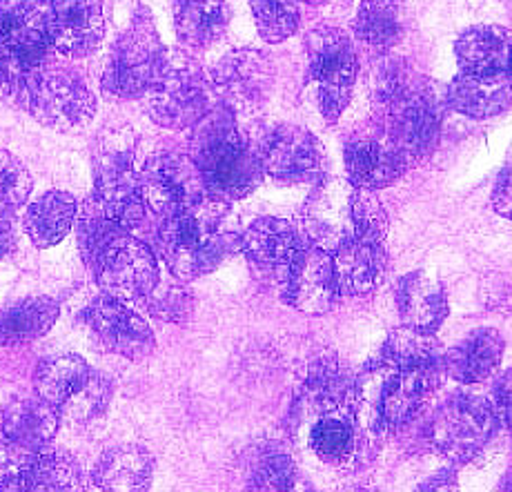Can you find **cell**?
<instances>
[{
	"mask_svg": "<svg viewBox=\"0 0 512 492\" xmlns=\"http://www.w3.org/2000/svg\"><path fill=\"white\" fill-rule=\"evenodd\" d=\"M43 125L56 132H76L92 121L96 103L87 85L72 72H45L27 101Z\"/></svg>",
	"mask_w": 512,
	"mask_h": 492,
	"instance_id": "14",
	"label": "cell"
},
{
	"mask_svg": "<svg viewBox=\"0 0 512 492\" xmlns=\"http://www.w3.org/2000/svg\"><path fill=\"white\" fill-rule=\"evenodd\" d=\"M256 152H259L263 174L285 185L310 183L321 172V145L299 125L274 127L265 134Z\"/></svg>",
	"mask_w": 512,
	"mask_h": 492,
	"instance_id": "15",
	"label": "cell"
},
{
	"mask_svg": "<svg viewBox=\"0 0 512 492\" xmlns=\"http://www.w3.org/2000/svg\"><path fill=\"white\" fill-rule=\"evenodd\" d=\"M408 32V9L403 0H361L354 34L372 52L386 54Z\"/></svg>",
	"mask_w": 512,
	"mask_h": 492,
	"instance_id": "27",
	"label": "cell"
},
{
	"mask_svg": "<svg viewBox=\"0 0 512 492\" xmlns=\"http://www.w3.org/2000/svg\"><path fill=\"white\" fill-rule=\"evenodd\" d=\"M274 65L259 49H234L216 63L212 90L219 92L232 112H252L270 98Z\"/></svg>",
	"mask_w": 512,
	"mask_h": 492,
	"instance_id": "13",
	"label": "cell"
},
{
	"mask_svg": "<svg viewBox=\"0 0 512 492\" xmlns=\"http://www.w3.org/2000/svg\"><path fill=\"white\" fill-rule=\"evenodd\" d=\"M147 312L154 314L156 319L170 321V323H183L190 319L194 310V297L187 292L181 283L174 281H161L156 283V288L147 294L141 301Z\"/></svg>",
	"mask_w": 512,
	"mask_h": 492,
	"instance_id": "42",
	"label": "cell"
},
{
	"mask_svg": "<svg viewBox=\"0 0 512 492\" xmlns=\"http://www.w3.org/2000/svg\"><path fill=\"white\" fill-rule=\"evenodd\" d=\"M110 395H112L110 381H107L103 375H94L92 372L85 386L78 390L70 401L63 403L61 410L72 421H90L105 410L107 401H110Z\"/></svg>",
	"mask_w": 512,
	"mask_h": 492,
	"instance_id": "44",
	"label": "cell"
},
{
	"mask_svg": "<svg viewBox=\"0 0 512 492\" xmlns=\"http://www.w3.org/2000/svg\"><path fill=\"white\" fill-rule=\"evenodd\" d=\"M85 323L90 326L96 343H101V348L112 354L139 361L154 350V332L147 321L127 308L123 301L107 294L87 308Z\"/></svg>",
	"mask_w": 512,
	"mask_h": 492,
	"instance_id": "18",
	"label": "cell"
},
{
	"mask_svg": "<svg viewBox=\"0 0 512 492\" xmlns=\"http://www.w3.org/2000/svg\"><path fill=\"white\" fill-rule=\"evenodd\" d=\"M305 248L301 232L290 221L263 216L241 236V250L248 257L254 274L263 281L283 283Z\"/></svg>",
	"mask_w": 512,
	"mask_h": 492,
	"instance_id": "17",
	"label": "cell"
},
{
	"mask_svg": "<svg viewBox=\"0 0 512 492\" xmlns=\"http://www.w3.org/2000/svg\"><path fill=\"white\" fill-rule=\"evenodd\" d=\"M421 85V78L401 56H383L372 72V105L386 121Z\"/></svg>",
	"mask_w": 512,
	"mask_h": 492,
	"instance_id": "35",
	"label": "cell"
},
{
	"mask_svg": "<svg viewBox=\"0 0 512 492\" xmlns=\"http://www.w3.org/2000/svg\"><path fill=\"white\" fill-rule=\"evenodd\" d=\"M297 479V468L288 452L281 448H263L250 468V488L254 490H290Z\"/></svg>",
	"mask_w": 512,
	"mask_h": 492,
	"instance_id": "41",
	"label": "cell"
},
{
	"mask_svg": "<svg viewBox=\"0 0 512 492\" xmlns=\"http://www.w3.org/2000/svg\"><path fill=\"white\" fill-rule=\"evenodd\" d=\"M504 357V339L495 330H475L443 359V370L459 383H479L492 377Z\"/></svg>",
	"mask_w": 512,
	"mask_h": 492,
	"instance_id": "26",
	"label": "cell"
},
{
	"mask_svg": "<svg viewBox=\"0 0 512 492\" xmlns=\"http://www.w3.org/2000/svg\"><path fill=\"white\" fill-rule=\"evenodd\" d=\"M283 297L292 308L305 314H326L339 299L332 254L317 245H305L283 281Z\"/></svg>",
	"mask_w": 512,
	"mask_h": 492,
	"instance_id": "20",
	"label": "cell"
},
{
	"mask_svg": "<svg viewBox=\"0 0 512 492\" xmlns=\"http://www.w3.org/2000/svg\"><path fill=\"white\" fill-rule=\"evenodd\" d=\"M14 248V225L9 221V214H0V259Z\"/></svg>",
	"mask_w": 512,
	"mask_h": 492,
	"instance_id": "48",
	"label": "cell"
},
{
	"mask_svg": "<svg viewBox=\"0 0 512 492\" xmlns=\"http://www.w3.org/2000/svg\"><path fill=\"white\" fill-rule=\"evenodd\" d=\"M139 185L145 208L163 219L190 208L208 194L192 156L176 152L150 156L139 174Z\"/></svg>",
	"mask_w": 512,
	"mask_h": 492,
	"instance_id": "11",
	"label": "cell"
},
{
	"mask_svg": "<svg viewBox=\"0 0 512 492\" xmlns=\"http://www.w3.org/2000/svg\"><path fill=\"white\" fill-rule=\"evenodd\" d=\"M506 72L512 78V47H510V56H508V65H506Z\"/></svg>",
	"mask_w": 512,
	"mask_h": 492,
	"instance_id": "49",
	"label": "cell"
},
{
	"mask_svg": "<svg viewBox=\"0 0 512 492\" xmlns=\"http://www.w3.org/2000/svg\"><path fill=\"white\" fill-rule=\"evenodd\" d=\"M165 49L154 25L139 18L118 38L103 74V90L114 98H134L145 94L159 70Z\"/></svg>",
	"mask_w": 512,
	"mask_h": 492,
	"instance_id": "10",
	"label": "cell"
},
{
	"mask_svg": "<svg viewBox=\"0 0 512 492\" xmlns=\"http://www.w3.org/2000/svg\"><path fill=\"white\" fill-rule=\"evenodd\" d=\"M52 47V9L45 0L0 9V98L27 105Z\"/></svg>",
	"mask_w": 512,
	"mask_h": 492,
	"instance_id": "4",
	"label": "cell"
},
{
	"mask_svg": "<svg viewBox=\"0 0 512 492\" xmlns=\"http://www.w3.org/2000/svg\"><path fill=\"white\" fill-rule=\"evenodd\" d=\"M499 426L497 406L475 395H455L430 419L428 437L443 457L470 461L486 448Z\"/></svg>",
	"mask_w": 512,
	"mask_h": 492,
	"instance_id": "8",
	"label": "cell"
},
{
	"mask_svg": "<svg viewBox=\"0 0 512 492\" xmlns=\"http://www.w3.org/2000/svg\"><path fill=\"white\" fill-rule=\"evenodd\" d=\"M98 288L118 301H143L159 283V263L145 243L118 232L90 268Z\"/></svg>",
	"mask_w": 512,
	"mask_h": 492,
	"instance_id": "9",
	"label": "cell"
},
{
	"mask_svg": "<svg viewBox=\"0 0 512 492\" xmlns=\"http://www.w3.org/2000/svg\"><path fill=\"white\" fill-rule=\"evenodd\" d=\"M397 308L403 326L435 334L448 317L446 290L428 272L417 270L399 281Z\"/></svg>",
	"mask_w": 512,
	"mask_h": 492,
	"instance_id": "23",
	"label": "cell"
},
{
	"mask_svg": "<svg viewBox=\"0 0 512 492\" xmlns=\"http://www.w3.org/2000/svg\"><path fill=\"white\" fill-rule=\"evenodd\" d=\"M299 0H252V16L263 41L283 43L299 27Z\"/></svg>",
	"mask_w": 512,
	"mask_h": 492,
	"instance_id": "40",
	"label": "cell"
},
{
	"mask_svg": "<svg viewBox=\"0 0 512 492\" xmlns=\"http://www.w3.org/2000/svg\"><path fill=\"white\" fill-rule=\"evenodd\" d=\"M406 159L383 127H368L354 134L346 145L348 181L363 190H381L401 179L406 172Z\"/></svg>",
	"mask_w": 512,
	"mask_h": 492,
	"instance_id": "19",
	"label": "cell"
},
{
	"mask_svg": "<svg viewBox=\"0 0 512 492\" xmlns=\"http://www.w3.org/2000/svg\"><path fill=\"white\" fill-rule=\"evenodd\" d=\"M230 12L225 0H179L174 12L176 34L194 49L210 47L228 27Z\"/></svg>",
	"mask_w": 512,
	"mask_h": 492,
	"instance_id": "32",
	"label": "cell"
},
{
	"mask_svg": "<svg viewBox=\"0 0 512 492\" xmlns=\"http://www.w3.org/2000/svg\"><path fill=\"white\" fill-rule=\"evenodd\" d=\"M76 223V201L67 192H47L29 205L25 230L38 248H52L61 243Z\"/></svg>",
	"mask_w": 512,
	"mask_h": 492,
	"instance_id": "33",
	"label": "cell"
},
{
	"mask_svg": "<svg viewBox=\"0 0 512 492\" xmlns=\"http://www.w3.org/2000/svg\"><path fill=\"white\" fill-rule=\"evenodd\" d=\"M54 47L65 56H85L103 38V0H49Z\"/></svg>",
	"mask_w": 512,
	"mask_h": 492,
	"instance_id": "21",
	"label": "cell"
},
{
	"mask_svg": "<svg viewBox=\"0 0 512 492\" xmlns=\"http://www.w3.org/2000/svg\"><path fill=\"white\" fill-rule=\"evenodd\" d=\"M512 47V36L501 27L481 25L472 27L459 36L455 54L461 72L488 74L506 72L508 56Z\"/></svg>",
	"mask_w": 512,
	"mask_h": 492,
	"instance_id": "30",
	"label": "cell"
},
{
	"mask_svg": "<svg viewBox=\"0 0 512 492\" xmlns=\"http://www.w3.org/2000/svg\"><path fill=\"white\" fill-rule=\"evenodd\" d=\"M441 123V103L426 83L383 121L408 165L430 159L441 139Z\"/></svg>",
	"mask_w": 512,
	"mask_h": 492,
	"instance_id": "16",
	"label": "cell"
},
{
	"mask_svg": "<svg viewBox=\"0 0 512 492\" xmlns=\"http://www.w3.org/2000/svg\"><path fill=\"white\" fill-rule=\"evenodd\" d=\"M92 370L76 354H56L45 359L34 375L36 395L61 410L63 403L70 401L81 390Z\"/></svg>",
	"mask_w": 512,
	"mask_h": 492,
	"instance_id": "34",
	"label": "cell"
},
{
	"mask_svg": "<svg viewBox=\"0 0 512 492\" xmlns=\"http://www.w3.org/2000/svg\"><path fill=\"white\" fill-rule=\"evenodd\" d=\"M58 303L49 297H29L0 312V346H23L41 339L58 319Z\"/></svg>",
	"mask_w": 512,
	"mask_h": 492,
	"instance_id": "31",
	"label": "cell"
},
{
	"mask_svg": "<svg viewBox=\"0 0 512 492\" xmlns=\"http://www.w3.org/2000/svg\"><path fill=\"white\" fill-rule=\"evenodd\" d=\"M81 479V468L72 455L43 448L34 452L27 490H76Z\"/></svg>",
	"mask_w": 512,
	"mask_h": 492,
	"instance_id": "38",
	"label": "cell"
},
{
	"mask_svg": "<svg viewBox=\"0 0 512 492\" xmlns=\"http://www.w3.org/2000/svg\"><path fill=\"white\" fill-rule=\"evenodd\" d=\"M352 386L354 381L337 357H321L312 363L303 383V406L317 417L332 410H350Z\"/></svg>",
	"mask_w": 512,
	"mask_h": 492,
	"instance_id": "29",
	"label": "cell"
},
{
	"mask_svg": "<svg viewBox=\"0 0 512 492\" xmlns=\"http://www.w3.org/2000/svg\"><path fill=\"white\" fill-rule=\"evenodd\" d=\"M492 208L504 219L512 221V167L499 174L495 190H492Z\"/></svg>",
	"mask_w": 512,
	"mask_h": 492,
	"instance_id": "46",
	"label": "cell"
},
{
	"mask_svg": "<svg viewBox=\"0 0 512 492\" xmlns=\"http://www.w3.org/2000/svg\"><path fill=\"white\" fill-rule=\"evenodd\" d=\"M210 94L212 81L192 58L165 52L143 96L152 121L170 130H187L210 112Z\"/></svg>",
	"mask_w": 512,
	"mask_h": 492,
	"instance_id": "6",
	"label": "cell"
},
{
	"mask_svg": "<svg viewBox=\"0 0 512 492\" xmlns=\"http://www.w3.org/2000/svg\"><path fill=\"white\" fill-rule=\"evenodd\" d=\"M441 370H397L377 361L354 379L350 412L354 423L379 435L406 428L439 388Z\"/></svg>",
	"mask_w": 512,
	"mask_h": 492,
	"instance_id": "3",
	"label": "cell"
},
{
	"mask_svg": "<svg viewBox=\"0 0 512 492\" xmlns=\"http://www.w3.org/2000/svg\"><path fill=\"white\" fill-rule=\"evenodd\" d=\"M303 3H308V5H323V3H328V0H303Z\"/></svg>",
	"mask_w": 512,
	"mask_h": 492,
	"instance_id": "50",
	"label": "cell"
},
{
	"mask_svg": "<svg viewBox=\"0 0 512 492\" xmlns=\"http://www.w3.org/2000/svg\"><path fill=\"white\" fill-rule=\"evenodd\" d=\"M136 145L139 136L130 125H107L96 136L94 163V199L112 219L130 230L143 219L145 203L141 196L139 174H136Z\"/></svg>",
	"mask_w": 512,
	"mask_h": 492,
	"instance_id": "5",
	"label": "cell"
},
{
	"mask_svg": "<svg viewBox=\"0 0 512 492\" xmlns=\"http://www.w3.org/2000/svg\"><path fill=\"white\" fill-rule=\"evenodd\" d=\"M495 406L499 412V419H504L506 426L512 430V370L499 381Z\"/></svg>",
	"mask_w": 512,
	"mask_h": 492,
	"instance_id": "47",
	"label": "cell"
},
{
	"mask_svg": "<svg viewBox=\"0 0 512 492\" xmlns=\"http://www.w3.org/2000/svg\"><path fill=\"white\" fill-rule=\"evenodd\" d=\"M357 192L352 183L326 181L310 194L301 214V228L310 245L332 254L357 239Z\"/></svg>",
	"mask_w": 512,
	"mask_h": 492,
	"instance_id": "12",
	"label": "cell"
},
{
	"mask_svg": "<svg viewBox=\"0 0 512 492\" xmlns=\"http://www.w3.org/2000/svg\"><path fill=\"white\" fill-rule=\"evenodd\" d=\"M446 98L452 110L484 121L504 114L512 105V78L508 72H461L448 85Z\"/></svg>",
	"mask_w": 512,
	"mask_h": 492,
	"instance_id": "22",
	"label": "cell"
},
{
	"mask_svg": "<svg viewBox=\"0 0 512 492\" xmlns=\"http://www.w3.org/2000/svg\"><path fill=\"white\" fill-rule=\"evenodd\" d=\"M332 263L341 294L363 297L381 281L386 254L379 241L352 239L332 252Z\"/></svg>",
	"mask_w": 512,
	"mask_h": 492,
	"instance_id": "25",
	"label": "cell"
},
{
	"mask_svg": "<svg viewBox=\"0 0 512 492\" xmlns=\"http://www.w3.org/2000/svg\"><path fill=\"white\" fill-rule=\"evenodd\" d=\"M310 78L317 83L319 107L326 121L334 123L346 112L357 81V49L346 32L337 27H317L305 38Z\"/></svg>",
	"mask_w": 512,
	"mask_h": 492,
	"instance_id": "7",
	"label": "cell"
},
{
	"mask_svg": "<svg viewBox=\"0 0 512 492\" xmlns=\"http://www.w3.org/2000/svg\"><path fill=\"white\" fill-rule=\"evenodd\" d=\"M58 430V408L43 397H16L3 410L5 439L27 450H43Z\"/></svg>",
	"mask_w": 512,
	"mask_h": 492,
	"instance_id": "24",
	"label": "cell"
},
{
	"mask_svg": "<svg viewBox=\"0 0 512 492\" xmlns=\"http://www.w3.org/2000/svg\"><path fill=\"white\" fill-rule=\"evenodd\" d=\"M225 219L228 205L210 194L167 216L159 230V252L176 279L190 281L208 274L241 250V236L225 230Z\"/></svg>",
	"mask_w": 512,
	"mask_h": 492,
	"instance_id": "1",
	"label": "cell"
},
{
	"mask_svg": "<svg viewBox=\"0 0 512 492\" xmlns=\"http://www.w3.org/2000/svg\"><path fill=\"white\" fill-rule=\"evenodd\" d=\"M383 361L397 370H443V359L432 334L403 326L390 334Z\"/></svg>",
	"mask_w": 512,
	"mask_h": 492,
	"instance_id": "37",
	"label": "cell"
},
{
	"mask_svg": "<svg viewBox=\"0 0 512 492\" xmlns=\"http://www.w3.org/2000/svg\"><path fill=\"white\" fill-rule=\"evenodd\" d=\"M123 225H118L110 214L103 210V205L96 199L87 201L81 216L76 219V234H78V248H81L83 261L87 268H92L98 254L105 250L118 232H123Z\"/></svg>",
	"mask_w": 512,
	"mask_h": 492,
	"instance_id": "39",
	"label": "cell"
},
{
	"mask_svg": "<svg viewBox=\"0 0 512 492\" xmlns=\"http://www.w3.org/2000/svg\"><path fill=\"white\" fill-rule=\"evenodd\" d=\"M34 452L9 439L0 441V490H27Z\"/></svg>",
	"mask_w": 512,
	"mask_h": 492,
	"instance_id": "45",
	"label": "cell"
},
{
	"mask_svg": "<svg viewBox=\"0 0 512 492\" xmlns=\"http://www.w3.org/2000/svg\"><path fill=\"white\" fill-rule=\"evenodd\" d=\"M154 475V459L141 446H116L98 459L94 484L101 490H145Z\"/></svg>",
	"mask_w": 512,
	"mask_h": 492,
	"instance_id": "28",
	"label": "cell"
},
{
	"mask_svg": "<svg viewBox=\"0 0 512 492\" xmlns=\"http://www.w3.org/2000/svg\"><path fill=\"white\" fill-rule=\"evenodd\" d=\"M32 192V176L21 159L12 152L0 150V214L21 208Z\"/></svg>",
	"mask_w": 512,
	"mask_h": 492,
	"instance_id": "43",
	"label": "cell"
},
{
	"mask_svg": "<svg viewBox=\"0 0 512 492\" xmlns=\"http://www.w3.org/2000/svg\"><path fill=\"white\" fill-rule=\"evenodd\" d=\"M357 444V428L350 410H332L314 417L310 428V448L328 464H343Z\"/></svg>",
	"mask_w": 512,
	"mask_h": 492,
	"instance_id": "36",
	"label": "cell"
},
{
	"mask_svg": "<svg viewBox=\"0 0 512 492\" xmlns=\"http://www.w3.org/2000/svg\"><path fill=\"white\" fill-rule=\"evenodd\" d=\"M192 161L201 172L205 190L221 201H239L263 179L259 152L245 139L234 112H208L194 125Z\"/></svg>",
	"mask_w": 512,
	"mask_h": 492,
	"instance_id": "2",
	"label": "cell"
}]
</instances>
